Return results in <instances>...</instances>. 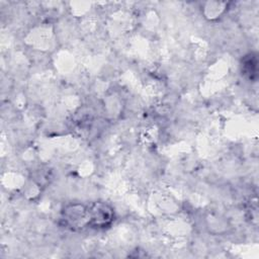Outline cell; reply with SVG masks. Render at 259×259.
Masks as SVG:
<instances>
[{
    "instance_id": "6da1fadb",
    "label": "cell",
    "mask_w": 259,
    "mask_h": 259,
    "mask_svg": "<svg viewBox=\"0 0 259 259\" xmlns=\"http://www.w3.org/2000/svg\"><path fill=\"white\" fill-rule=\"evenodd\" d=\"M88 227L95 230H104L115 221V211L113 206L103 200L92 201L87 204Z\"/></svg>"
},
{
    "instance_id": "7a4b0ae2",
    "label": "cell",
    "mask_w": 259,
    "mask_h": 259,
    "mask_svg": "<svg viewBox=\"0 0 259 259\" xmlns=\"http://www.w3.org/2000/svg\"><path fill=\"white\" fill-rule=\"evenodd\" d=\"M61 223L71 231H81L88 227L87 205L74 202L64 206L61 210Z\"/></svg>"
},
{
    "instance_id": "3957f363",
    "label": "cell",
    "mask_w": 259,
    "mask_h": 259,
    "mask_svg": "<svg viewBox=\"0 0 259 259\" xmlns=\"http://www.w3.org/2000/svg\"><path fill=\"white\" fill-rule=\"evenodd\" d=\"M258 61L257 57L254 54H249L248 56H245L242 61V73L246 75L249 79L255 80L257 78V72H258Z\"/></svg>"
}]
</instances>
